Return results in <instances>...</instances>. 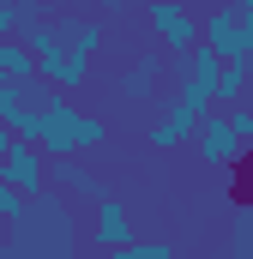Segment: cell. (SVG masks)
<instances>
[{"mask_svg":"<svg viewBox=\"0 0 253 259\" xmlns=\"http://www.w3.org/2000/svg\"><path fill=\"white\" fill-rule=\"evenodd\" d=\"M199 42L217 49L223 61H253V24H247V12H241V6H217V12H205Z\"/></svg>","mask_w":253,"mask_h":259,"instance_id":"1","label":"cell"},{"mask_svg":"<svg viewBox=\"0 0 253 259\" xmlns=\"http://www.w3.org/2000/svg\"><path fill=\"white\" fill-rule=\"evenodd\" d=\"M193 145H199V163H217V169H235L241 151H247V139L235 133L229 109H205L199 127H193Z\"/></svg>","mask_w":253,"mask_h":259,"instance_id":"2","label":"cell"},{"mask_svg":"<svg viewBox=\"0 0 253 259\" xmlns=\"http://www.w3.org/2000/svg\"><path fill=\"white\" fill-rule=\"evenodd\" d=\"M72 133H78V103H72V91H49V103H43V121H36V145H43V157H78L72 151Z\"/></svg>","mask_w":253,"mask_h":259,"instance_id":"3","label":"cell"},{"mask_svg":"<svg viewBox=\"0 0 253 259\" xmlns=\"http://www.w3.org/2000/svg\"><path fill=\"white\" fill-rule=\"evenodd\" d=\"M145 18H151V36H157L175 61H181L193 42H199V18H193L181 0H151V6H145Z\"/></svg>","mask_w":253,"mask_h":259,"instance_id":"4","label":"cell"},{"mask_svg":"<svg viewBox=\"0 0 253 259\" xmlns=\"http://www.w3.org/2000/svg\"><path fill=\"white\" fill-rule=\"evenodd\" d=\"M0 181H12L24 199H36L43 181H49V157H43V145H36V139H12L6 157H0Z\"/></svg>","mask_w":253,"mask_h":259,"instance_id":"5","label":"cell"},{"mask_svg":"<svg viewBox=\"0 0 253 259\" xmlns=\"http://www.w3.org/2000/svg\"><path fill=\"white\" fill-rule=\"evenodd\" d=\"M163 72H169L163 55H139V61L121 72V97H126V103H151V97H157V84H163Z\"/></svg>","mask_w":253,"mask_h":259,"instance_id":"6","label":"cell"},{"mask_svg":"<svg viewBox=\"0 0 253 259\" xmlns=\"http://www.w3.org/2000/svg\"><path fill=\"white\" fill-rule=\"evenodd\" d=\"M193 127H199V109H187V103H169V115L163 121H151V151H175V145H187Z\"/></svg>","mask_w":253,"mask_h":259,"instance_id":"7","label":"cell"},{"mask_svg":"<svg viewBox=\"0 0 253 259\" xmlns=\"http://www.w3.org/2000/svg\"><path fill=\"white\" fill-rule=\"evenodd\" d=\"M49 175H55V181H61V193H72V199H91V205L103 199V181H97L91 169H78L72 157H49Z\"/></svg>","mask_w":253,"mask_h":259,"instance_id":"8","label":"cell"},{"mask_svg":"<svg viewBox=\"0 0 253 259\" xmlns=\"http://www.w3.org/2000/svg\"><path fill=\"white\" fill-rule=\"evenodd\" d=\"M126 235H133V223H126V205L121 199H97V247H121Z\"/></svg>","mask_w":253,"mask_h":259,"instance_id":"9","label":"cell"},{"mask_svg":"<svg viewBox=\"0 0 253 259\" xmlns=\"http://www.w3.org/2000/svg\"><path fill=\"white\" fill-rule=\"evenodd\" d=\"M247 78H253V61H217V84H211V103H217V109L241 103Z\"/></svg>","mask_w":253,"mask_h":259,"instance_id":"10","label":"cell"},{"mask_svg":"<svg viewBox=\"0 0 253 259\" xmlns=\"http://www.w3.org/2000/svg\"><path fill=\"white\" fill-rule=\"evenodd\" d=\"M0 72H12V78H30V72H36V55H30V42H24L18 30L0 36Z\"/></svg>","mask_w":253,"mask_h":259,"instance_id":"11","label":"cell"},{"mask_svg":"<svg viewBox=\"0 0 253 259\" xmlns=\"http://www.w3.org/2000/svg\"><path fill=\"white\" fill-rule=\"evenodd\" d=\"M109 145V121L103 115H85L78 109V133H72V151H103Z\"/></svg>","mask_w":253,"mask_h":259,"instance_id":"12","label":"cell"},{"mask_svg":"<svg viewBox=\"0 0 253 259\" xmlns=\"http://www.w3.org/2000/svg\"><path fill=\"white\" fill-rule=\"evenodd\" d=\"M103 42H109V30H103L97 18H85V24H72V30H66V49H72V55H97Z\"/></svg>","mask_w":253,"mask_h":259,"instance_id":"13","label":"cell"},{"mask_svg":"<svg viewBox=\"0 0 253 259\" xmlns=\"http://www.w3.org/2000/svg\"><path fill=\"white\" fill-rule=\"evenodd\" d=\"M0 217H6V223H24V217H30V199L18 193L12 181H0Z\"/></svg>","mask_w":253,"mask_h":259,"instance_id":"14","label":"cell"},{"mask_svg":"<svg viewBox=\"0 0 253 259\" xmlns=\"http://www.w3.org/2000/svg\"><path fill=\"white\" fill-rule=\"evenodd\" d=\"M12 109H18V78H12V72H0V121H6Z\"/></svg>","mask_w":253,"mask_h":259,"instance_id":"15","label":"cell"},{"mask_svg":"<svg viewBox=\"0 0 253 259\" xmlns=\"http://www.w3.org/2000/svg\"><path fill=\"white\" fill-rule=\"evenodd\" d=\"M229 121H235V133L253 145V109H247V103H229Z\"/></svg>","mask_w":253,"mask_h":259,"instance_id":"16","label":"cell"},{"mask_svg":"<svg viewBox=\"0 0 253 259\" xmlns=\"http://www.w3.org/2000/svg\"><path fill=\"white\" fill-rule=\"evenodd\" d=\"M6 30H18V6H12V0H0V36H6Z\"/></svg>","mask_w":253,"mask_h":259,"instance_id":"17","label":"cell"},{"mask_svg":"<svg viewBox=\"0 0 253 259\" xmlns=\"http://www.w3.org/2000/svg\"><path fill=\"white\" fill-rule=\"evenodd\" d=\"M6 145H12V127H6V121H0V157H6Z\"/></svg>","mask_w":253,"mask_h":259,"instance_id":"18","label":"cell"},{"mask_svg":"<svg viewBox=\"0 0 253 259\" xmlns=\"http://www.w3.org/2000/svg\"><path fill=\"white\" fill-rule=\"evenodd\" d=\"M121 6H126V0H103V12H121Z\"/></svg>","mask_w":253,"mask_h":259,"instance_id":"19","label":"cell"},{"mask_svg":"<svg viewBox=\"0 0 253 259\" xmlns=\"http://www.w3.org/2000/svg\"><path fill=\"white\" fill-rule=\"evenodd\" d=\"M241 103H247V109H253V78H247V91H241Z\"/></svg>","mask_w":253,"mask_h":259,"instance_id":"20","label":"cell"}]
</instances>
